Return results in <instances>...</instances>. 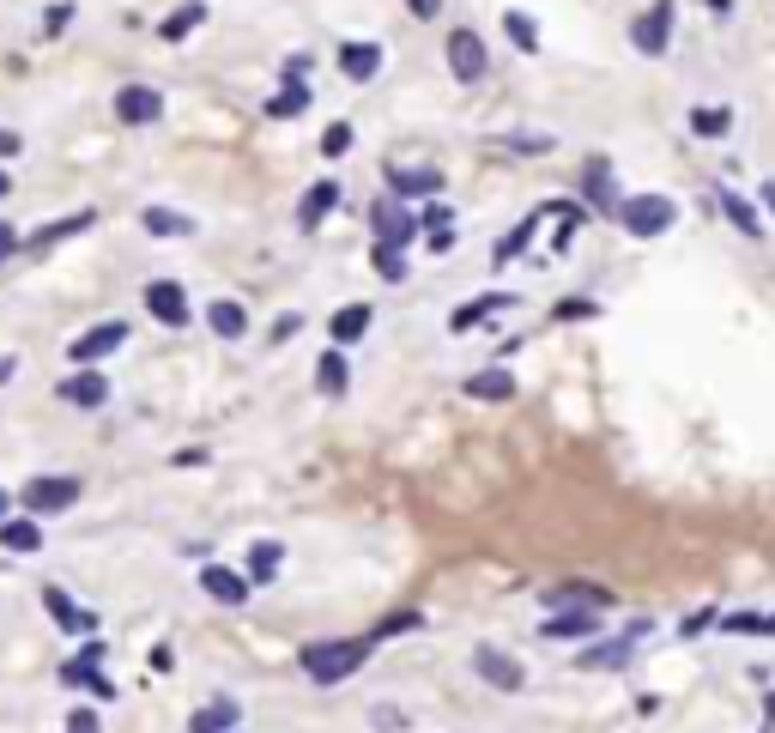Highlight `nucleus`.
Returning a JSON list of instances; mask_svg holds the SVG:
<instances>
[{
	"instance_id": "nucleus-32",
	"label": "nucleus",
	"mask_w": 775,
	"mask_h": 733,
	"mask_svg": "<svg viewBox=\"0 0 775 733\" xmlns=\"http://www.w3.org/2000/svg\"><path fill=\"white\" fill-rule=\"evenodd\" d=\"M200 19H206V7H200V0H188V7H176L170 19L158 24V37H164V43H183L188 31H200Z\"/></svg>"
},
{
	"instance_id": "nucleus-2",
	"label": "nucleus",
	"mask_w": 775,
	"mask_h": 733,
	"mask_svg": "<svg viewBox=\"0 0 775 733\" xmlns=\"http://www.w3.org/2000/svg\"><path fill=\"white\" fill-rule=\"evenodd\" d=\"M618 218H624L630 237H666V230L679 225V207L666 195H630L624 207H618Z\"/></svg>"
},
{
	"instance_id": "nucleus-37",
	"label": "nucleus",
	"mask_w": 775,
	"mask_h": 733,
	"mask_svg": "<svg viewBox=\"0 0 775 733\" xmlns=\"http://www.w3.org/2000/svg\"><path fill=\"white\" fill-rule=\"evenodd\" d=\"M97 225V213H73V218H55V225H43L31 242H61V237H73V230H92Z\"/></svg>"
},
{
	"instance_id": "nucleus-4",
	"label": "nucleus",
	"mask_w": 775,
	"mask_h": 733,
	"mask_svg": "<svg viewBox=\"0 0 775 733\" xmlns=\"http://www.w3.org/2000/svg\"><path fill=\"white\" fill-rule=\"evenodd\" d=\"M73 504H80V479H68V473L24 485V509H31L37 522H43V516H61V509H73Z\"/></svg>"
},
{
	"instance_id": "nucleus-54",
	"label": "nucleus",
	"mask_w": 775,
	"mask_h": 733,
	"mask_svg": "<svg viewBox=\"0 0 775 733\" xmlns=\"http://www.w3.org/2000/svg\"><path fill=\"white\" fill-rule=\"evenodd\" d=\"M764 207L775 213V183H764Z\"/></svg>"
},
{
	"instance_id": "nucleus-29",
	"label": "nucleus",
	"mask_w": 775,
	"mask_h": 733,
	"mask_svg": "<svg viewBox=\"0 0 775 733\" xmlns=\"http://www.w3.org/2000/svg\"><path fill=\"white\" fill-rule=\"evenodd\" d=\"M376 230H382V242H388V249H406V242H412V230H418V225H412V218L400 213V207L376 200Z\"/></svg>"
},
{
	"instance_id": "nucleus-44",
	"label": "nucleus",
	"mask_w": 775,
	"mask_h": 733,
	"mask_svg": "<svg viewBox=\"0 0 775 733\" xmlns=\"http://www.w3.org/2000/svg\"><path fill=\"white\" fill-rule=\"evenodd\" d=\"M297 328H303V316H297V310H291V316H279V321H273V340H291Z\"/></svg>"
},
{
	"instance_id": "nucleus-1",
	"label": "nucleus",
	"mask_w": 775,
	"mask_h": 733,
	"mask_svg": "<svg viewBox=\"0 0 775 733\" xmlns=\"http://www.w3.org/2000/svg\"><path fill=\"white\" fill-rule=\"evenodd\" d=\"M370 649H376V637H321V642H303V649H297V667H303L316 685H340V679H352L358 667L370 661Z\"/></svg>"
},
{
	"instance_id": "nucleus-53",
	"label": "nucleus",
	"mask_w": 775,
	"mask_h": 733,
	"mask_svg": "<svg viewBox=\"0 0 775 733\" xmlns=\"http://www.w3.org/2000/svg\"><path fill=\"white\" fill-rule=\"evenodd\" d=\"M764 722L775 727V691H769V698H764Z\"/></svg>"
},
{
	"instance_id": "nucleus-5",
	"label": "nucleus",
	"mask_w": 775,
	"mask_h": 733,
	"mask_svg": "<svg viewBox=\"0 0 775 733\" xmlns=\"http://www.w3.org/2000/svg\"><path fill=\"white\" fill-rule=\"evenodd\" d=\"M649 624H630L624 637H606V642H588V649L576 654V667L581 673H612V667H630V654H637V637Z\"/></svg>"
},
{
	"instance_id": "nucleus-23",
	"label": "nucleus",
	"mask_w": 775,
	"mask_h": 733,
	"mask_svg": "<svg viewBox=\"0 0 775 733\" xmlns=\"http://www.w3.org/2000/svg\"><path fill=\"white\" fill-rule=\"evenodd\" d=\"M140 230H152V237H194V218L176 207H140Z\"/></svg>"
},
{
	"instance_id": "nucleus-27",
	"label": "nucleus",
	"mask_w": 775,
	"mask_h": 733,
	"mask_svg": "<svg viewBox=\"0 0 775 733\" xmlns=\"http://www.w3.org/2000/svg\"><path fill=\"white\" fill-rule=\"evenodd\" d=\"M364 328H370V303H345V310H333V321H328L333 345H352V340H364Z\"/></svg>"
},
{
	"instance_id": "nucleus-18",
	"label": "nucleus",
	"mask_w": 775,
	"mask_h": 733,
	"mask_svg": "<svg viewBox=\"0 0 775 733\" xmlns=\"http://www.w3.org/2000/svg\"><path fill=\"white\" fill-rule=\"evenodd\" d=\"M0 551H19V558L43 551V522H37V516H12V522H0Z\"/></svg>"
},
{
	"instance_id": "nucleus-40",
	"label": "nucleus",
	"mask_w": 775,
	"mask_h": 733,
	"mask_svg": "<svg viewBox=\"0 0 775 733\" xmlns=\"http://www.w3.org/2000/svg\"><path fill=\"white\" fill-rule=\"evenodd\" d=\"M321 152H328V158H345V152H352V127L333 122L328 134H321Z\"/></svg>"
},
{
	"instance_id": "nucleus-28",
	"label": "nucleus",
	"mask_w": 775,
	"mask_h": 733,
	"mask_svg": "<svg viewBox=\"0 0 775 733\" xmlns=\"http://www.w3.org/2000/svg\"><path fill=\"white\" fill-rule=\"evenodd\" d=\"M309 97H316V92H309V85L297 80V73H286V92L267 97V115H273V122H286V115H303V110H309Z\"/></svg>"
},
{
	"instance_id": "nucleus-12",
	"label": "nucleus",
	"mask_w": 775,
	"mask_h": 733,
	"mask_svg": "<svg viewBox=\"0 0 775 733\" xmlns=\"http://www.w3.org/2000/svg\"><path fill=\"white\" fill-rule=\"evenodd\" d=\"M122 345H127V321H103V328L80 333V340L68 345V358H73V364H103V358L122 352Z\"/></svg>"
},
{
	"instance_id": "nucleus-34",
	"label": "nucleus",
	"mask_w": 775,
	"mask_h": 733,
	"mask_svg": "<svg viewBox=\"0 0 775 733\" xmlns=\"http://www.w3.org/2000/svg\"><path fill=\"white\" fill-rule=\"evenodd\" d=\"M503 37H509V43L515 49H521V55H534V49H539V24L534 19H527V12H503Z\"/></svg>"
},
{
	"instance_id": "nucleus-49",
	"label": "nucleus",
	"mask_w": 775,
	"mask_h": 733,
	"mask_svg": "<svg viewBox=\"0 0 775 733\" xmlns=\"http://www.w3.org/2000/svg\"><path fill=\"white\" fill-rule=\"evenodd\" d=\"M19 242H24V237H19V230H12V225H0V261H7V255H12V249H19Z\"/></svg>"
},
{
	"instance_id": "nucleus-30",
	"label": "nucleus",
	"mask_w": 775,
	"mask_h": 733,
	"mask_svg": "<svg viewBox=\"0 0 775 733\" xmlns=\"http://www.w3.org/2000/svg\"><path fill=\"white\" fill-rule=\"evenodd\" d=\"M467 394L473 401H515V376L509 370H479V376H467Z\"/></svg>"
},
{
	"instance_id": "nucleus-9",
	"label": "nucleus",
	"mask_w": 775,
	"mask_h": 733,
	"mask_svg": "<svg viewBox=\"0 0 775 733\" xmlns=\"http://www.w3.org/2000/svg\"><path fill=\"white\" fill-rule=\"evenodd\" d=\"M473 673H479L490 691H521V685H527L521 661H515V654H503V649H490V642H479V649H473Z\"/></svg>"
},
{
	"instance_id": "nucleus-35",
	"label": "nucleus",
	"mask_w": 775,
	"mask_h": 733,
	"mask_svg": "<svg viewBox=\"0 0 775 733\" xmlns=\"http://www.w3.org/2000/svg\"><path fill=\"white\" fill-rule=\"evenodd\" d=\"M727 127H733V110H703V104L691 110V134L696 140H727Z\"/></svg>"
},
{
	"instance_id": "nucleus-43",
	"label": "nucleus",
	"mask_w": 775,
	"mask_h": 733,
	"mask_svg": "<svg viewBox=\"0 0 775 733\" xmlns=\"http://www.w3.org/2000/svg\"><path fill=\"white\" fill-rule=\"evenodd\" d=\"M68 733H103L97 710H73V715H68Z\"/></svg>"
},
{
	"instance_id": "nucleus-16",
	"label": "nucleus",
	"mask_w": 775,
	"mask_h": 733,
	"mask_svg": "<svg viewBox=\"0 0 775 733\" xmlns=\"http://www.w3.org/2000/svg\"><path fill=\"white\" fill-rule=\"evenodd\" d=\"M503 310H515V298L509 291H485V298H473V303H461L455 316H448V333H473L479 321H490V316H503Z\"/></svg>"
},
{
	"instance_id": "nucleus-10",
	"label": "nucleus",
	"mask_w": 775,
	"mask_h": 733,
	"mask_svg": "<svg viewBox=\"0 0 775 733\" xmlns=\"http://www.w3.org/2000/svg\"><path fill=\"white\" fill-rule=\"evenodd\" d=\"M158 115H164L158 85H122V92H115V122L122 127H152Z\"/></svg>"
},
{
	"instance_id": "nucleus-57",
	"label": "nucleus",
	"mask_w": 775,
	"mask_h": 733,
	"mask_svg": "<svg viewBox=\"0 0 775 733\" xmlns=\"http://www.w3.org/2000/svg\"><path fill=\"white\" fill-rule=\"evenodd\" d=\"M7 188H12V176H7V171H0V195H7Z\"/></svg>"
},
{
	"instance_id": "nucleus-7",
	"label": "nucleus",
	"mask_w": 775,
	"mask_h": 733,
	"mask_svg": "<svg viewBox=\"0 0 775 733\" xmlns=\"http://www.w3.org/2000/svg\"><path fill=\"white\" fill-rule=\"evenodd\" d=\"M612 588H600V582H551L546 588V607L551 612H606L612 607Z\"/></svg>"
},
{
	"instance_id": "nucleus-13",
	"label": "nucleus",
	"mask_w": 775,
	"mask_h": 733,
	"mask_svg": "<svg viewBox=\"0 0 775 733\" xmlns=\"http://www.w3.org/2000/svg\"><path fill=\"white\" fill-rule=\"evenodd\" d=\"M249 576L242 570H230V564H206L200 570V595L206 600H218V607H242V600H249Z\"/></svg>"
},
{
	"instance_id": "nucleus-15",
	"label": "nucleus",
	"mask_w": 775,
	"mask_h": 733,
	"mask_svg": "<svg viewBox=\"0 0 775 733\" xmlns=\"http://www.w3.org/2000/svg\"><path fill=\"white\" fill-rule=\"evenodd\" d=\"M600 612H551V619L546 624H539V637H546V642H593V637H600Z\"/></svg>"
},
{
	"instance_id": "nucleus-55",
	"label": "nucleus",
	"mask_w": 775,
	"mask_h": 733,
	"mask_svg": "<svg viewBox=\"0 0 775 733\" xmlns=\"http://www.w3.org/2000/svg\"><path fill=\"white\" fill-rule=\"evenodd\" d=\"M7 509H12V497H7V492H0V522H12V516H7Z\"/></svg>"
},
{
	"instance_id": "nucleus-42",
	"label": "nucleus",
	"mask_w": 775,
	"mask_h": 733,
	"mask_svg": "<svg viewBox=\"0 0 775 733\" xmlns=\"http://www.w3.org/2000/svg\"><path fill=\"white\" fill-rule=\"evenodd\" d=\"M709 624H721V612H715V607H703V612H691V619H684V624H679V637H703V630H709Z\"/></svg>"
},
{
	"instance_id": "nucleus-33",
	"label": "nucleus",
	"mask_w": 775,
	"mask_h": 733,
	"mask_svg": "<svg viewBox=\"0 0 775 733\" xmlns=\"http://www.w3.org/2000/svg\"><path fill=\"white\" fill-rule=\"evenodd\" d=\"M345 376H352V370H345V352H340V345H333V352H321L316 389H321V394H345Z\"/></svg>"
},
{
	"instance_id": "nucleus-3",
	"label": "nucleus",
	"mask_w": 775,
	"mask_h": 733,
	"mask_svg": "<svg viewBox=\"0 0 775 733\" xmlns=\"http://www.w3.org/2000/svg\"><path fill=\"white\" fill-rule=\"evenodd\" d=\"M448 73H455L461 85H485V73H490V55H485V37L479 31H448Z\"/></svg>"
},
{
	"instance_id": "nucleus-22",
	"label": "nucleus",
	"mask_w": 775,
	"mask_h": 733,
	"mask_svg": "<svg viewBox=\"0 0 775 733\" xmlns=\"http://www.w3.org/2000/svg\"><path fill=\"white\" fill-rule=\"evenodd\" d=\"M206 328H213L218 340H242V328H249V310H242L237 298H218V303H206Z\"/></svg>"
},
{
	"instance_id": "nucleus-31",
	"label": "nucleus",
	"mask_w": 775,
	"mask_h": 733,
	"mask_svg": "<svg viewBox=\"0 0 775 733\" xmlns=\"http://www.w3.org/2000/svg\"><path fill=\"white\" fill-rule=\"evenodd\" d=\"M279 564H286V546H279V539H255V551H249V582H273Z\"/></svg>"
},
{
	"instance_id": "nucleus-52",
	"label": "nucleus",
	"mask_w": 775,
	"mask_h": 733,
	"mask_svg": "<svg viewBox=\"0 0 775 733\" xmlns=\"http://www.w3.org/2000/svg\"><path fill=\"white\" fill-rule=\"evenodd\" d=\"M12 370H19V358H0V382H7V376H12Z\"/></svg>"
},
{
	"instance_id": "nucleus-26",
	"label": "nucleus",
	"mask_w": 775,
	"mask_h": 733,
	"mask_svg": "<svg viewBox=\"0 0 775 733\" xmlns=\"http://www.w3.org/2000/svg\"><path fill=\"white\" fill-rule=\"evenodd\" d=\"M388 188H394V195H406V200L443 195V171H388Z\"/></svg>"
},
{
	"instance_id": "nucleus-19",
	"label": "nucleus",
	"mask_w": 775,
	"mask_h": 733,
	"mask_svg": "<svg viewBox=\"0 0 775 733\" xmlns=\"http://www.w3.org/2000/svg\"><path fill=\"white\" fill-rule=\"evenodd\" d=\"M237 722H242L237 703H230V698H213L206 710L188 715V733H237Z\"/></svg>"
},
{
	"instance_id": "nucleus-48",
	"label": "nucleus",
	"mask_w": 775,
	"mask_h": 733,
	"mask_svg": "<svg viewBox=\"0 0 775 733\" xmlns=\"http://www.w3.org/2000/svg\"><path fill=\"white\" fill-rule=\"evenodd\" d=\"M370 722H376V727H400L406 715H400V710H388V703H382V710H370Z\"/></svg>"
},
{
	"instance_id": "nucleus-20",
	"label": "nucleus",
	"mask_w": 775,
	"mask_h": 733,
	"mask_svg": "<svg viewBox=\"0 0 775 733\" xmlns=\"http://www.w3.org/2000/svg\"><path fill=\"white\" fill-rule=\"evenodd\" d=\"M61 401H68V406H103V401H110V376H97V370H80V376L61 382Z\"/></svg>"
},
{
	"instance_id": "nucleus-56",
	"label": "nucleus",
	"mask_w": 775,
	"mask_h": 733,
	"mask_svg": "<svg viewBox=\"0 0 775 733\" xmlns=\"http://www.w3.org/2000/svg\"><path fill=\"white\" fill-rule=\"evenodd\" d=\"M709 7H715V12H727V7H733V0H709Z\"/></svg>"
},
{
	"instance_id": "nucleus-45",
	"label": "nucleus",
	"mask_w": 775,
	"mask_h": 733,
	"mask_svg": "<svg viewBox=\"0 0 775 733\" xmlns=\"http://www.w3.org/2000/svg\"><path fill=\"white\" fill-rule=\"evenodd\" d=\"M406 12H412V19H436V12H443V0H406Z\"/></svg>"
},
{
	"instance_id": "nucleus-8",
	"label": "nucleus",
	"mask_w": 775,
	"mask_h": 733,
	"mask_svg": "<svg viewBox=\"0 0 775 733\" xmlns=\"http://www.w3.org/2000/svg\"><path fill=\"white\" fill-rule=\"evenodd\" d=\"M61 679H68V685H85V691H92L97 703H110V698H115V685H110V679H103V642H97V637L85 642V649L73 654L68 667H61Z\"/></svg>"
},
{
	"instance_id": "nucleus-50",
	"label": "nucleus",
	"mask_w": 775,
	"mask_h": 733,
	"mask_svg": "<svg viewBox=\"0 0 775 733\" xmlns=\"http://www.w3.org/2000/svg\"><path fill=\"white\" fill-rule=\"evenodd\" d=\"M68 19H73V7H55V12H49V19H43V31H49V37H55V31H61V24H68Z\"/></svg>"
},
{
	"instance_id": "nucleus-17",
	"label": "nucleus",
	"mask_w": 775,
	"mask_h": 733,
	"mask_svg": "<svg viewBox=\"0 0 775 733\" xmlns=\"http://www.w3.org/2000/svg\"><path fill=\"white\" fill-rule=\"evenodd\" d=\"M340 73L358 85H370L382 73V43H340Z\"/></svg>"
},
{
	"instance_id": "nucleus-25",
	"label": "nucleus",
	"mask_w": 775,
	"mask_h": 733,
	"mask_svg": "<svg viewBox=\"0 0 775 733\" xmlns=\"http://www.w3.org/2000/svg\"><path fill=\"white\" fill-rule=\"evenodd\" d=\"M581 188H588V200H593V207H624V200H618V188H612V164H606V158H593L588 164V171H581Z\"/></svg>"
},
{
	"instance_id": "nucleus-36",
	"label": "nucleus",
	"mask_w": 775,
	"mask_h": 733,
	"mask_svg": "<svg viewBox=\"0 0 775 733\" xmlns=\"http://www.w3.org/2000/svg\"><path fill=\"white\" fill-rule=\"evenodd\" d=\"M539 218H546V207H539L534 218H521V225H515V230H509V237H503V242H497V267H503V261H515V255H521V249H527V242H534V230H539Z\"/></svg>"
},
{
	"instance_id": "nucleus-38",
	"label": "nucleus",
	"mask_w": 775,
	"mask_h": 733,
	"mask_svg": "<svg viewBox=\"0 0 775 733\" xmlns=\"http://www.w3.org/2000/svg\"><path fill=\"white\" fill-rule=\"evenodd\" d=\"M370 261H376V273L388 279V286H400V279H406V261H400V249H388V242H376V255H370Z\"/></svg>"
},
{
	"instance_id": "nucleus-11",
	"label": "nucleus",
	"mask_w": 775,
	"mask_h": 733,
	"mask_svg": "<svg viewBox=\"0 0 775 733\" xmlns=\"http://www.w3.org/2000/svg\"><path fill=\"white\" fill-rule=\"evenodd\" d=\"M146 316L158 328H188V291L176 279H152L146 286Z\"/></svg>"
},
{
	"instance_id": "nucleus-14",
	"label": "nucleus",
	"mask_w": 775,
	"mask_h": 733,
	"mask_svg": "<svg viewBox=\"0 0 775 733\" xmlns=\"http://www.w3.org/2000/svg\"><path fill=\"white\" fill-rule=\"evenodd\" d=\"M43 607H49V619H55L61 630H73V637H97V612L80 607L68 588H43Z\"/></svg>"
},
{
	"instance_id": "nucleus-51",
	"label": "nucleus",
	"mask_w": 775,
	"mask_h": 733,
	"mask_svg": "<svg viewBox=\"0 0 775 733\" xmlns=\"http://www.w3.org/2000/svg\"><path fill=\"white\" fill-rule=\"evenodd\" d=\"M19 146H24V140L12 134V127H0V158H12V152H19Z\"/></svg>"
},
{
	"instance_id": "nucleus-39",
	"label": "nucleus",
	"mask_w": 775,
	"mask_h": 733,
	"mask_svg": "<svg viewBox=\"0 0 775 733\" xmlns=\"http://www.w3.org/2000/svg\"><path fill=\"white\" fill-rule=\"evenodd\" d=\"M424 619H418V612H394V619H382L376 630H370V637H376V642H388V637H406V630H418Z\"/></svg>"
},
{
	"instance_id": "nucleus-47",
	"label": "nucleus",
	"mask_w": 775,
	"mask_h": 733,
	"mask_svg": "<svg viewBox=\"0 0 775 733\" xmlns=\"http://www.w3.org/2000/svg\"><path fill=\"white\" fill-rule=\"evenodd\" d=\"M448 225H455V218H448V207H431V213H424V230H448Z\"/></svg>"
},
{
	"instance_id": "nucleus-24",
	"label": "nucleus",
	"mask_w": 775,
	"mask_h": 733,
	"mask_svg": "<svg viewBox=\"0 0 775 733\" xmlns=\"http://www.w3.org/2000/svg\"><path fill=\"white\" fill-rule=\"evenodd\" d=\"M721 213H727V225L740 230V237H764V213L752 207L745 195H733V188H721Z\"/></svg>"
},
{
	"instance_id": "nucleus-41",
	"label": "nucleus",
	"mask_w": 775,
	"mask_h": 733,
	"mask_svg": "<svg viewBox=\"0 0 775 733\" xmlns=\"http://www.w3.org/2000/svg\"><path fill=\"white\" fill-rule=\"evenodd\" d=\"M503 146H509V152H551L558 140H551V134H509Z\"/></svg>"
},
{
	"instance_id": "nucleus-6",
	"label": "nucleus",
	"mask_w": 775,
	"mask_h": 733,
	"mask_svg": "<svg viewBox=\"0 0 775 733\" xmlns=\"http://www.w3.org/2000/svg\"><path fill=\"white\" fill-rule=\"evenodd\" d=\"M630 43H637V55H666L673 49V0H654V12L630 24Z\"/></svg>"
},
{
	"instance_id": "nucleus-46",
	"label": "nucleus",
	"mask_w": 775,
	"mask_h": 733,
	"mask_svg": "<svg viewBox=\"0 0 775 733\" xmlns=\"http://www.w3.org/2000/svg\"><path fill=\"white\" fill-rule=\"evenodd\" d=\"M576 316H593V303H581V298H570V303H558V321H576Z\"/></svg>"
},
{
	"instance_id": "nucleus-21",
	"label": "nucleus",
	"mask_w": 775,
	"mask_h": 733,
	"mask_svg": "<svg viewBox=\"0 0 775 733\" xmlns=\"http://www.w3.org/2000/svg\"><path fill=\"white\" fill-rule=\"evenodd\" d=\"M340 207V183H316L303 195V207H297V230H321V218Z\"/></svg>"
}]
</instances>
